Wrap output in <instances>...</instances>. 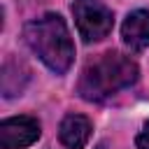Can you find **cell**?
Here are the masks:
<instances>
[{
	"label": "cell",
	"instance_id": "cell-3",
	"mask_svg": "<svg viewBox=\"0 0 149 149\" xmlns=\"http://www.w3.org/2000/svg\"><path fill=\"white\" fill-rule=\"evenodd\" d=\"M72 14L84 42H98L112 33L114 16L100 0H74Z\"/></svg>",
	"mask_w": 149,
	"mask_h": 149
},
{
	"label": "cell",
	"instance_id": "cell-6",
	"mask_svg": "<svg viewBox=\"0 0 149 149\" xmlns=\"http://www.w3.org/2000/svg\"><path fill=\"white\" fill-rule=\"evenodd\" d=\"M91 137V121L84 114H68L58 126V140L65 149H84Z\"/></svg>",
	"mask_w": 149,
	"mask_h": 149
},
{
	"label": "cell",
	"instance_id": "cell-1",
	"mask_svg": "<svg viewBox=\"0 0 149 149\" xmlns=\"http://www.w3.org/2000/svg\"><path fill=\"white\" fill-rule=\"evenodd\" d=\"M23 40L30 47V51L56 74H63L70 70L74 61V44L70 37V30L65 21L58 14H44L23 28Z\"/></svg>",
	"mask_w": 149,
	"mask_h": 149
},
{
	"label": "cell",
	"instance_id": "cell-8",
	"mask_svg": "<svg viewBox=\"0 0 149 149\" xmlns=\"http://www.w3.org/2000/svg\"><path fill=\"white\" fill-rule=\"evenodd\" d=\"M135 144H137V149H149V123H144V128L140 130Z\"/></svg>",
	"mask_w": 149,
	"mask_h": 149
},
{
	"label": "cell",
	"instance_id": "cell-4",
	"mask_svg": "<svg viewBox=\"0 0 149 149\" xmlns=\"http://www.w3.org/2000/svg\"><path fill=\"white\" fill-rule=\"evenodd\" d=\"M40 137V121L35 116H12L0 123L2 149H26Z\"/></svg>",
	"mask_w": 149,
	"mask_h": 149
},
{
	"label": "cell",
	"instance_id": "cell-2",
	"mask_svg": "<svg viewBox=\"0 0 149 149\" xmlns=\"http://www.w3.org/2000/svg\"><path fill=\"white\" fill-rule=\"evenodd\" d=\"M137 81V65L128 56L119 51L100 54L95 61H91L81 77H79V95L91 102L107 100L116 95L119 91L133 86Z\"/></svg>",
	"mask_w": 149,
	"mask_h": 149
},
{
	"label": "cell",
	"instance_id": "cell-7",
	"mask_svg": "<svg viewBox=\"0 0 149 149\" xmlns=\"http://www.w3.org/2000/svg\"><path fill=\"white\" fill-rule=\"evenodd\" d=\"M26 81H28V68H26L21 61H14V58L5 61V65H2V77H0L2 95H5V98L21 95Z\"/></svg>",
	"mask_w": 149,
	"mask_h": 149
},
{
	"label": "cell",
	"instance_id": "cell-5",
	"mask_svg": "<svg viewBox=\"0 0 149 149\" xmlns=\"http://www.w3.org/2000/svg\"><path fill=\"white\" fill-rule=\"evenodd\" d=\"M121 37L130 51H144L149 47V12L147 9L130 12L121 26Z\"/></svg>",
	"mask_w": 149,
	"mask_h": 149
}]
</instances>
